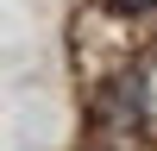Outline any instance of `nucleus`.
<instances>
[{
  "label": "nucleus",
  "instance_id": "nucleus-1",
  "mask_svg": "<svg viewBox=\"0 0 157 151\" xmlns=\"http://www.w3.org/2000/svg\"><path fill=\"white\" fill-rule=\"evenodd\" d=\"M145 107H151V95H145V76H120L113 82V95H107V113L113 120H145Z\"/></svg>",
  "mask_w": 157,
  "mask_h": 151
},
{
  "label": "nucleus",
  "instance_id": "nucleus-2",
  "mask_svg": "<svg viewBox=\"0 0 157 151\" xmlns=\"http://www.w3.org/2000/svg\"><path fill=\"white\" fill-rule=\"evenodd\" d=\"M113 6H120V13H151L157 0H113Z\"/></svg>",
  "mask_w": 157,
  "mask_h": 151
}]
</instances>
